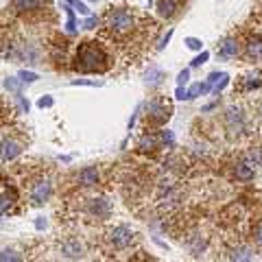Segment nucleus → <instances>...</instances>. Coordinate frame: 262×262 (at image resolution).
I'll use <instances>...</instances> for the list:
<instances>
[{
    "label": "nucleus",
    "mask_w": 262,
    "mask_h": 262,
    "mask_svg": "<svg viewBox=\"0 0 262 262\" xmlns=\"http://www.w3.org/2000/svg\"><path fill=\"white\" fill-rule=\"evenodd\" d=\"M72 85H90V88H98L103 85V81H90V79H75Z\"/></svg>",
    "instance_id": "obj_25"
},
{
    "label": "nucleus",
    "mask_w": 262,
    "mask_h": 262,
    "mask_svg": "<svg viewBox=\"0 0 262 262\" xmlns=\"http://www.w3.org/2000/svg\"><path fill=\"white\" fill-rule=\"evenodd\" d=\"M53 196V184H51V179H37V182H33L31 188H29V199L33 206H44V203L48 201Z\"/></svg>",
    "instance_id": "obj_3"
},
{
    "label": "nucleus",
    "mask_w": 262,
    "mask_h": 262,
    "mask_svg": "<svg viewBox=\"0 0 262 262\" xmlns=\"http://www.w3.org/2000/svg\"><path fill=\"white\" fill-rule=\"evenodd\" d=\"M258 85H262V72H256V75H251L249 81H247V90L258 88Z\"/></svg>",
    "instance_id": "obj_26"
},
{
    "label": "nucleus",
    "mask_w": 262,
    "mask_h": 262,
    "mask_svg": "<svg viewBox=\"0 0 262 262\" xmlns=\"http://www.w3.org/2000/svg\"><path fill=\"white\" fill-rule=\"evenodd\" d=\"M0 262H22V253L18 249H0Z\"/></svg>",
    "instance_id": "obj_16"
},
{
    "label": "nucleus",
    "mask_w": 262,
    "mask_h": 262,
    "mask_svg": "<svg viewBox=\"0 0 262 262\" xmlns=\"http://www.w3.org/2000/svg\"><path fill=\"white\" fill-rule=\"evenodd\" d=\"M110 59L101 46H96V42H83L77 51V66L75 68L81 72H103L107 70Z\"/></svg>",
    "instance_id": "obj_1"
},
{
    "label": "nucleus",
    "mask_w": 262,
    "mask_h": 262,
    "mask_svg": "<svg viewBox=\"0 0 262 262\" xmlns=\"http://www.w3.org/2000/svg\"><path fill=\"white\" fill-rule=\"evenodd\" d=\"M208 59H210V53H208V51H203L201 55H196L194 59H192V68H196V66H201V63H206Z\"/></svg>",
    "instance_id": "obj_29"
},
{
    "label": "nucleus",
    "mask_w": 262,
    "mask_h": 262,
    "mask_svg": "<svg viewBox=\"0 0 262 262\" xmlns=\"http://www.w3.org/2000/svg\"><path fill=\"white\" fill-rule=\"evenodd\" d=\"M170 118V107L166 103H160V101H151L146 105V120L153 122V125H162Z\"/></svg>",
    "instance_id": "obj_5"
},
{
    "label": "nucleus",
    "mask_w": 262,
    "mask_h": 262,
    "mask_svg": "<svg viewBox=\"0 0 262 262\" xmlns=\"http://www.w3.org/2000/svg\"><path fill=\"white\" fill-rule=\"evenodd\" d=\"M107 27H110V31L122 35V33L134 29V15H131L127 9H112L107 15Z\"/></svg>",
    "instance_id": "obj_2"
},
{
    "label": "nucleus",
    "mask_w": 262,
    "mask_h": 262,
    "mask_svg": "<svg viewBox=\"0 0 262 262\" xmlns=\"http://www.w3.org/2000/svg\"><path fill=\"white\" fill-rule=\"evenodd\" d=\"M160 142H162L160 138L146 134V136H142V140H140V149L142 151H153V149H158V146H160Z\"/></svg>",
    "instance_id": "obj_17"
},
{
    "label": "nucleus",
    "mask_w": 262,
    "mask_h": 262,
    "mask_svg": "<svg viewBox=\"0 0 262 262\" xmlns=\"http://www.w3.org/2000/svg\"><path fill=\"white\" fill-rule=\"evenodd\" d=\"M170 37H173V29H170V31L166 33V35H164V37H162V42H160V46H158V48H160V51H164V46H166V44L170 42Z\"/></svg>",
    "instance_id": "obj_35"
},
{
    "label": "nucleus",
    "mask_w": 262,
    "mask_h": 262,
    "mask_svg": "<svg viewBox=\"0 0 262 262\" xmlns=\"http://www.w3.org/2000/svg\"><path fill=\"white\" fill-rule=\"evenodd\" d=\"M90 214L96 219H107L110 216V201L105 196H94L90 199Z\"/></svg>",
    "instance_id": "obj_8"
},
{
    "label": "nucleus",
    "mask_w": 262,
    "mask_h": 262,
    "mask_svg": "<svg viewBox=\"0 0 262 262\" xmlns=\"http://www.w3.org/2000/svg\"><path fill=\"white\" fill-rule=\"evenodd\" d=\"M162 79H164V72L158 68H149V72H146V83H151V85L162 83Z\"/></svg>",
    "instance_id": "obj_21"
},
{
    "label": "nucleus",
    "mask_w": 262,
    "mask_h": 262,
    "mask_svg": "<svg viewBox=\"0 0 262 262\" xmlns=\"http://www.w3.org/2000/svg\"><path fill=\"white\" fill-rule=\"evenodd\" d=\"M175 96L179 98V101H188V90H184V85H177Z\"/></svg>",
    "instance_id": "obj_34"
},
{
    "label": "nucleus",
    "mask_w": 262,
    "mask_h": 262,
    "mask_svg": "<svg viewBox=\"0 0 262 262\" xmlns=\"http://www.w3.org/2000/svg\"><path fill=\"white\" fill-rule=\"evenodd\" d=\"M98 182V170L94 166H85L83 170H79V184L81 186H94Z\"/></svg>",
    "instance_id": "obj_13"
},
{
    "label": "nucleus",
    "mask_w": 262,
    "mask_h": 262,
    "mask_svg": "<svg viewBox=\"0 0 262 262\" xmlns=\"http://www.w3.org/2000/svg\"><path fill=\"white\" fill-rule=\"evenodd\" d=\"M256 166L258 164L253 162V160H243V162H238L236 164V177L238 179H243V182H247V179H251L253 177V173H256Z\"/></svg>",
    "instance_id": "obj_11"
},
{
    "label": "nucleus",
    "mask_w": 262,
    "mask_h": 262,
    "mask_svg": "<svg viewBox=\"0 0 262 262\" xmlns=\"http://www.w3.org/2000/svg\"><path fill=\"white\" fill-rule=\"evenodd\" d=\"M53 103H55L53 96H42V98L37 101V107H42V110H44V107H53Z\"/></svg>",
    "instance_id": "obj_33"
},
{
    "label": "nucleus",
    "mask_w": 262,
    "mask_h": 262,
    "mask_svg": "<svg viewBox=\"0 0 262 262\" xmlns=\"http://www.w3.org/2000/svg\"><path fill=\"white\" fill-rule=\"evenodd\" d=\"M188 79H190V70H182V72L177 75V85H186Z\"/></svg>",
    "instance_id": "obj_32"
},
{
    "label": "nucleus",
    "mask_w": 262,
    "mask_h": 262,
    "mask_svg": "<svg viewBox=\"0 0 262 262\" xmlns=\"http://www.w3.org/2000/svg\"><path fill=\"white\" fill-rule=\"evenodd\" d=\"M61 253L70 260H79L83 256V245H81L77 238H68V241L61 243Z\"/></svg>",
    "instance_id": "obj_9"
},
{
    "label": "nucleus",
    "mask_w": 262,
    "mask_h": 262,
    "mask_svg": "<svg viewBox=\"0 0 262 262\" xmlns=\"http://www.w3.org/2000/svg\"><path fill=\"white\" fill-rule=\"evenodd\" d=\"M177 11V0H160L158 3V13L162 18H173Z\"/></svg>",
    "instance_id": "obj_14"
},
{
    "label": "nucleus",
    "mask_w": 262,
    "mask_h": 262,
    "mask_svg": "<svg viewBox=\"0 0 262 262\" xmlns=\"http://www.w3.org/2000/svg\"><path fill=\"white\" fill-rule=\"evenodd\" d=\"M44 3H48V0H11L13 9L18 13H31V11H37L42 9Z\"/></svg>",
    "instance_id": "obj_10"
},
{
    "label": "nucleus",
    "mask_w": 262,
    "mask_h": 262,
    "mask_svg": "<svg viewBox=\"0 0 262 262\" xmlns=\"http://www.w3.org/2000/svg\"><path fill=\"white\" fill-rule=\"evenodd\" d=\"M186 46L190 48V51H201V39H196V37H186Z\"/></svg>",
    "instance_id": "obj_28"
},
{
    "label": "nucleus",
    "mask_w": 262,
    "mask_h": 262,
    "mask_svg": "<svg viewBox=\"0 0 262 262\" xmlns=\"http://www.w3.org/2000/svg\"><path fill=\"white\" fill-rule=\"evenodd\" d=\"M160 140H162V144H166V146H173V144H175V136H173V131L164 129V131H162V136H160Z\"/></svg>",
    "instance_id": "obj_24"
},
{
    "label": "nucleus",
    "mask_w": 262,
    "mask_h": 262,
    "mask_svg": "<svg viewBox=\"0 0 262 262\" xmlns=\"http://www.w3.org/2000/svg\"><path fill=\"white\" fill-rule=\"evenodd\" d=\"M18 79L22 81V83H35V81L39 79V75H35V72H31V70H20Z\"/></svg>",
    "instance_id": "obj_22"
},
{
    "label": "nucleus",
    "mask_w": 262,
    "mask_h": 262,
    "mask_svg": "<svg viewBox=\"0 0 262 262\" xmlns=\"http://www.w3.org/2000/svg\"><path fill=\"white\" fill-rule=\"evenodd\" d=\"M247 53L253 59H262V39H251L247 44Z\"/></svg>",
    "instance_id": "obj_19"
},
{
    "label": "nucleus",
    "mask_w": 262,
    "mask_h": 262,
    "mask_svg": "<svg viewBox=\"0 0 262 262\" xmlns=\"http://www.w3.org/2000/svg\"><path fill=\"white\" fill-rule=\"evenodd\" d=\"M22 151H24V144L20 140H15V138H11V136H5L3 140H0V160L3 162L15 160Z\"/></svg>",
    "instance_id": "obj_4"
},
{
    "label": "nucleus",
    "mask_w": 262,
    "mask_h": 262,
    "mask_svg": "<svg viewBox=\"0 0 262 262\" xmlns=\"http://www.w3.org/2000/svg\"><path fill=\"white\" fill-rule=\"evenodd\" d=\"M75 9H77L79 13H83V15H90V9H88V5H85V3H81V0H79V3L75 5Z\"/></svg>",
    "instance_id": "obj_36"
},
{
    "label": "nucleus",
    "mask_w": 262,
    "mask_h": 262,
    "mask_svg": "<svg viewBox=\"0 0 262 262\" xmlns=\"http://www.w3.org/2000/svg\"><path fill=\"white\" fill-rule=\"evenodd\" d=\"M232 262H251L249 249H245V247L234 249V251H232Z\"/></svg>",
    "instance_id": "obj_20"
},
{
    "label": "nucleus",
    "mask_w": 262,
    "mask_h": 262,
    "mask_svg": "<svg viewBox=\"0 0 262 262\" xmlns=\"http://www.w3.org/2000/svg\"><path fill=\"white\" fill-rule=\"evenodd\" d=\"M15 201H18V194L9 190V188H3V190H0V216L11 214L15 208Z\"/></svg>",
    "instance_id": "obj_7"
},
{
    "label": "nucleus",
    "mask_w": 262,
    "mask_h": 262,
    "mask_svg": "<svg viewBox=\"0 0 262 262\" xmlns=\"http://www.w3.org/2000/svg\"><path fill=\"white\" fill-rule=\"evenodd\" d=\"M63 9H66V15H68V22H66V33L75 35V33H77V20H75V13H72V7L63 5Z\"/></svg>",
    "instance_id": "obj_18"
},
{
    "label": "nucleus",
    "mask_w": 262,
    "mask_h": 262,
    "mask_svg": "<svg viewBox=\"0 0 262 262\" xmlns=\"http://www.w3.org/2000/svg\"><path fill=\"white\" fill-rule=\"evenodd\" d=\"M131 241H134V232L127 225H116L110 232V243L114 249H125L131 245Z\"/></svg>",
    "instance_id": "obj_6"
},
{
    "label": "nucleus",
    "mask_w": 262,
    "mask_h": 262,
    "mask_svg": "<svg viewBox=\"0 0 262 262\" xmlns=\"http://www.w3.org/2000/svg\"><path fill=\"white\" fill-rule=\"evenodd\" d=\"M212 90V85L208 83V81H199V83H192L190 85V90H188V101H192V98H196V96H203V94H208Z\"/></svg>",
    "instance_id": "obj_15"
},
{
    "label": "nucleus",
    "mask_w": 262,
    "mask_h": 262,
    "mask_svg": "<svg viewBox=\"0 0 262 262\" xmlns=\"http://www.w3.org/2000/svg\"><path fill=\"white\" fill-rule=\"evenodd\" d=\"M227 83H229V75H225V72H223V75H221V77H219V81H216V83H214V92L219 94V92H221V90H223V88H225Z\"/></svg>",
    "instance_id": "obj_27"
},
{
    "label": "nucleus",
    "mask_w": 262,
    "mask_h": 262,
    "mask_svg": "<svg viewBox=\"0 0 262 262\" xmlns=\"http://www.w3.org/2000/svg\"><path fill=\"white\" fill-rule=\"evenodd\" d=\"M46 225H48V223H46V219H44V216H37L35 227H37V229H46Z\"/></svg>",
    "instance_id": "obj_37"
},
{
    "label": "nucleus",
    "mask_w": 262,
    "mask_h": 262,
    "mask_svg": "<svg viewBox=\"0 0 262 262\" xmlns=\"http://www.w3.org/2000/svg\"><path fill=\"white\" fill-rule=\"evenodd\" d=\"M253 241H256L258 247H262V223H258L253 227Z\"/></svg>",
    "instance_id": "obj_30"
},
{
    "label": "nucleus",
    "mask_w": 262,
    "mask_h": 262,
    "mask_svg": "<svg viewBox=\"0 0 262 262\" xmlns=\"http://www.w3.org/2000/svg\"><path fill=\"white\" fill-rule=\"evenodd\" d=\"M20 83H22V81L15 79V77H7V79H5V88L11 90L13 94H20Z\"/></svg>",
    "instance_id": "obj_23"
},
{
    "label": "nucleus",
    "mask_w": 262,
    "mask_h": 262,
    "mask_svg": "<svg viewBox=\"0 0 262 262\" xmlns=\"http://www.w3.org/2000/svg\"><path fill=\"white\" fill-rule=\"evenodd\" d=\"M219 55L223 57V59H229V57H236V55H238V42H236V39H232V37L223 39V42L219 44Z\"/></svg>",
    "instance_id": "obj_12"
},
{
    "label": "nucleus",
    "mask_w": 262,
    "mask_h": 262,
    "mask_svg": "<svg viewBox=\"0 0 262 262\" xmlns=\"http://www.w3.org/2000/svg\"><path fill=\"white\" fill-rule=\"evenodd\" d=\"M96 24H98V18H96V15H88V20L83 22V29L92 31V29H96Z\"/></svg>",
    "instance_id": "obj_31"
}]
</instances>
